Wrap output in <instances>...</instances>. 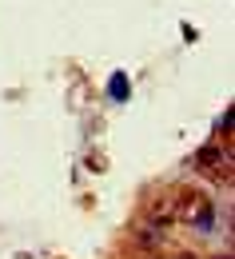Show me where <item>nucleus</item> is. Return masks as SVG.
I'll return each instance as SVG.
<instances>
[{"label": "nucleus", "instance_id": "f257e3e1", "mask_svg": "<svg viewBox=\"0 0 235 259\" xmlns=\"http://www.w3.org/2000/svg\"><path fill=\"white\" fill-rule=\"evenodd\" d=\"M215 160H219V148H200V156H196V163H200V167H211Z\"/></svg>", "mask_w": 235, "mask_h": 259}]
</instances>
